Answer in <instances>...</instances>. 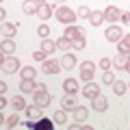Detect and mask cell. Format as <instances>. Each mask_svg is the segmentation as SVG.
<instances>
[{
  "instance_id": "6da1fadb",
  "label": "cell",
  "mask_w": 130,
  "mask_h": 130,
  "mask_svg": "<svg viewBox=\"0 0 130 130\" xmlns=\"http://www.w3.org/2000/svg\"><path fill=\"white\" fill-rule=\"evenodd\" d=\"M24 128H28V130H52V128H54V124H52L50 119H46V117H39V119L26 121Z\"/></svg>"
},
{
  "instance_id": "7a4b0ae2",
  "label": "cell",
  "mask_w": 130,
  "mask_h": 130,
  "mask_svg": "<svg viewBox=\"0 0 130 130\" xmlns=\"http://www.w3.org/2000/svg\"><path fill=\"white\" fill-rule=\"evenodd\" d=\"M0 70L5 72V74H13V72L20 70V61L15 56H2V65H0Z\"/></svg>"
},
{
  "instance_id": "3957f363",
  "label": "cell",
  "mask_w": 130,
  "mask_h": 130,
  "mask_svg": "<svg viewBox=\"0 0 130 130\" xmlns=\"http://www.w3.org/2000/svg\"><path fill=\"white\" fill-rule=\"evenodd\" d=\"M56 20L63 22V24H72L76 20V13L70 9V7H59V9H56Z\"/></svg>"
},
{
  "instance_id": "277c9868",
  "label": "cell",
  "mask_w": 130,
  "mask_h": 130,
  "mask_svg": "<svg viewBox=\"0 0 130 130\" xmlns=\"http://www.w3.org/2000/svg\"><path fill=\"white\" fill-rule=\"evenodd\" d=\"M93 74H95V65H93L91 61H85V63L80 65V78L89 83V80L93 78Z\"/></svg>"
},
{
  "instance_id": "5b68a950",
  "label": "cell",
  "mask_w": 130,
  "mask_h": 130,
  "mask_svg": "<svg viewBox=\"0 0 130 130\" xmlns=\"http://www.w3.org/2000/svg\"><path fill=\"white\" fill-rule=\"evenodd\" d=\"M61 67H63V65H61V61H56V59H46L41 70H43V74H56Z\"/></svg>"
},
{
  "instance_id": "8992f818",
  "label": "cell",
  "mask_w": 130,
  "mask_h": 130,
  "mask_svg": "<svg viewBox=\"0 0 130 130\" xmlns=\"http://www.w3.org/2000/svg\"><path fill=\"white\" fill-rule=\"evenodd\" d=\"M63 35L70 39V41H74V39H78V37H85V30H83L80 26H74V24H70V26L65 28Z\"/></svg>"
},
{
  "instance_id": "52a82bcc",
  "label": "cell",
  "mask_w": 130,
  "mask_h": 130,
  "mask_svg": "<svg viewBox=\"0 0 130 130\" xmlns=\"http://www.w3.org/2000/svg\"><path fill=\"white\" fill-rule=\"evenodd\" d=\"M35 104L41 108L50 106V93L46 91V89H41V91H35Z\"/></svg>"
},
{
  "instance_id": "ba28073f",
  "label": "cell",
  "mask_w": 130,
  "mask_h": 130,
  "mask_svg": "<svg viewBox=\"0 0 130 130\" xmlns=\"http://www.w3.org/2000/svg\"><path fill=\"white\" fill-rule=\"evenodd\" d=\"M91 106H93V111H98V113H104L108 108V100L104 95H95L91 100Z\"/></svg>"
},
{
  "instance_id": "9c48e42d",
  "label": "cell",
  "mask_w": 130,
  "mask_h": 130,
  "mask_svg": "<svg viewBox=\"0 0 130 130\" xmlns=\"http://www.w3.org/2000/svg\"><path fill=\"white\" fill-rule=\"evenodd\" d=\"M83 95H85V98H89V100H93L95 95H100V87H98V85H93L91 80H89V83L83 87Z\"/></svg>"
},
{
  "instance_id": "30bf717a",
  "label": "cell",
  "mask_w": 130,
  "mask_h": 130,
  "mask_svg": "<svg viewBox=\"0 0 130 130\" xmlns=\"http://www.w3.org/2000/svg\"><path fill=\"white\" fill-rule=\"evenodd\" d=\"M20 89H22V93H35L37 91V83H35V78H22Z\"/></svg>"
},
{
  "instance_id": "8fae6325",
  "label": "cell",
  "mask_w": 130,
  "mask_h": 130,
  "mask_svg": "<svg viewBox=\"0 0 130 130\" xmlns=\"http://www.w3.org/2000/svg\"><path fill=\"white\" fill-rule=\"evenodd\" d=\"M104 20H108V22H117V20H121V11L117 9V7H106V11H104Z\"/></svg>"
},
{
  "instance_id": "7c38bea8",
  "label": "cell",
  "mask_w": 130,
  "mask_h": 130,
  "mask_svg": "<svg viewBox=\"0 0 130 130\" xmlns=\"http://www.w3.org/2000/svg\"><path fill=\"white\" fill-rule=\"evenodd\" d=\"M104 35H106L108 41H119V39L124 37V32H121V28H119V26H108Z\"/></svg>"
},
{
  "instance_id": "4fadbf2b",
  "label": "cell",
  "mask_w": 130,
  "mask_h": 130,
  "mask_svg": "<svg viewBox=\"0 0 130 130\" xmlns=\"http://www.w3.org/2000/svg\"><path fill=\"white\" fill-rule=\"evenodd\" d=\"M63 108L65 111H76V108H78V100L74 98V93H67V95L63 98Z\"/></svg>"
},
{
  "instance_id": "5bb4252c",
  "label": "cell",
  "mask_w": 130,
  "mask_h": 130,
  "mask_svg": "<svg viewBox=\"0 0 130 130\" xmlns=\"http://www.w3.org/2000/svg\"><path fill=\"white\" fill-rule=\"evenodd\" d=\"M128 63H130V59H128V54H124V52H119V54L115 56V61H113V65H115V67H119V70H126V67H128Z\"/></svg>"
},
{
  "instance_id": "9a60e30c",
  "label": "cell",
  "mask_w": 130,
  "mask_h": 130,
  "mask_svg": "<svg viewBox=\"0 0 130 130\" xmlns=\"http://www.w3.org/2000/svg\"><path fill=\"white\" fill-rule=\"evenodd\" d=\"M61 65H63V70H72V67L76 65V56L70 54V52L63 54V56H61Z\"/></svg>"
},
{
  "instance_id": "2e32d148",
  "label": "cell",
  "mask_w": 130,
  "mask_h": 130,
  "mask_svg": "<svg viewBox=\"0 0 130 130\" xmlns=\"http://www.w3.org/2000/svg\"><path fill=\"white\" fill-rule=\"evenodd\" d=\"M22 11H24V13H37L39 5L35 2V0H24V2H22Z\"/></svg>"
},
{
  "instance_id": "e0dca14e",
  "label": "cell",
  "mask_w": 130,
  "mask_h": 130,
  "mask_svg": "<svg viewBox=\"0 0 130 130\" xmlns=\"http://www.w3.org/2000/svg\"><path fill=\"white\" fill-rule=\"evenodd\" d=\"M0 50H2V56H11V52H15V43L11 39H5L2 46H0Z\"/></svg>"
},
{
  "instance_id": "ac0fdd59",
  "label": "cell",
  "mask_w": 130,
  "mask_h": 130,
  "mask_svg": "<svg viewBox=\"0 0 130 130\" xmlns=\"http://www.w3.org/2000/svg\"><path fill=\"white\" fill-rule=\"evenodd\" d=\"M26 115L30 117V119H39L41 115V106H37V104H32V106H26Z\"/></svg>"
},
{
  "instance_id": "d6986e66",
  "label": "cell",
  "mask_w": 130,
  "mask_h": 130,
  "mask_svg": "<svg viewBox=\"0 0 130 130\" xmlns=\"http://www.w3.org/2000/svg\"><path fill=\"white\" fill-rule=\"evenodd\" d=\"M63 89H65L67 93H76V91H78V80H74V78H67V80L63 83Z\"/></svg>"
},
{
  "instance_id": "ffe728a7",
  "label": "cell",
  "mask_w": 130,
  "mask_h": 130,
  "mask_svg": "<svg viewBox=\"0 0 130 130\" xmlns=\"http://www.w3.org/2000/svg\"><path fill=\"white\" fill-rule=\"evenodd\" d=\"M89 22H91L93 26H100V24L104 22V13H100V11H91V15H89Z\"/></svg>"
},
{
  "instance_id": "44dd1931",
  "label": "cell",
  "mask_w": 130,
  "mask_h": 130,
  "mask_svg": "<svg viewBox=\"0 0 130 130\" xmlns=\"http://www.w3.org/2000/svg\"><path fill=\"white\" fill-rule=\"evenodd\" d=\"M50 13H52V7L48 5V2H46V5H39V11H37V15H39L41 20H48V18H50Z\"/></svg>"
},
{
  "instance_id": "7402d4cb",
  "label": "cell",
  "mask_w": 130,
  "mask_h": 130,
  "mask_svg": "<svg viewBox=\"0 0 130 130\" xmlns=\"http://www.w3.org/2000/svg\"><path fill=\"white\" fill-rule=\"evenodd\" d=\"M119 52H124V54L130 52V35H124V37L119 39Z\"/></svg>"
},
{
  "instance_id": "603a6c76",
  "label": "cell",
  "mask_w": 130,
  "mask_h": 130,
  "mask_svg": "<svg viewBox=\"0 0 130 130\" xmlns=\"http://www.w3.org/2000/svg\"><path fill=\"white\" fill-rule=\"evenodd\" d=\"M11 106H13L15 111H22V108H26V102H24L22 95H15V98H11Z\"/></svg>"
},
{
  "instance_id": "cb8c5ba5",
  "label": "cell",
  "mask_w": 130,
  "mask_h": 130,
  "mask_svg": "<svg viewBox=\"0 0 130 130\" xmlns=\"http://www.w3.org/2000/svg\"><path fill=\"white\" fill-rule=\"evenodd\" d=\"M15 30H18V28H15V24H2V35H5V37L7 39H11V37H13V35H15Z\"/></svg>"
},
{
  "instance_id": "d4e9b609",
  "label": "cell",
  "mask_w": 130,
  "mask_h": 130,
  "mask_svg": "<svg viewBox=\"0 0 130 130\" xmlns=\"http://www.w3.org/2000/svg\"><path fill=\"white\" fill-rule=\"evenodd\" d=\"M56 48H59V50H63V52H67L70 48H74V46H72V41H70V39H67V37L63 35V37H61L59 41H56Z\"/></svg>"
},
{
  "instance_id": "484cf974",
  "label": "cell",
  "mask_w": 130,
  "mask_h": 130,
  "mask_svg": "<svg viewBox=\"0 0 130 130\" xmlns=\"http://www.w3.org/2000/svg\"><path fill=\"white\" fill-rule=\"evenodd\" d=\"M87 115H89V111H87L85 106H78V108L74 111V119H76V121H85V119H87Z\"/></svg>"
},
{
  "instance_id": "4316f807",
  "label": "cell",
  "mask_w": 130,
  "mask_h": 130,
  "mask_svg": "<svg viewBox=\"0 0 130 130\" xmlns=\"http://www.w3.org/2000/svg\"><path fill=\"white\" fill-rule=\"evenodd\" d=\"M126 89H128V85H126V83H121V80H115V83H113V91H115L117 95H124V93H126Z\"/></svg>"
},
{
  "instance_id": "83f0119b",
  "label": "cell",
  "mask_w": 130,
  "mask_h": 130,
  "mask_svg": "<svg viewBox=\"0 0 130 130\" xmlns=\"http://www.w3.org/2000/svg\"><path fill=\"white\" fill-rule=\"evenodd\" d=\"M54 48H56V43H52L50 39H43V41H41V50L46 52V54H50V52H54Z\"/></svg>"
},
{
  "instance_id": "f1b7e54d",
  "label": "cell",
  "mask_w": 130,
  "mask_h": 130,
  "mask_svg": "<svg viewBox=\"0 0 130 130\" xmlns=\"http://www.w3.org/2000/svg\"><path fill=\"white\" fill-rule=\"evenodd\" d=\"M54 121L56 124H65V121H67V111H65V108L63 111H56L54 113Z\"/></svg>"
},
{
  "instance_id": "f546056e",
  "label": "cell",
  "mask_w": 130,
  "mask_h": 130,
  "mask_svg": "<svg viewBox=\"0 0 130 130\" xmlns=\"http://www.w3.org/2000/svg\"><path fill=\"white\" fill-rule=\"evenodd\" d=\"M37 35L41 39H48V35H50V26H48V24H41V26L37 28Z\"/></svg>"
},
{
  "instance_id": "4dcf8cb0",
  "label": "cell",
  "mask_w": 130,
  "mask_h": 130,
  "mask_svg": "<svg viewBox=\"0 0 130 130\" xmlns=\"http://www.w3.org/2000/svg\"><path fill=\"white\" fill-rule=\"evenodd\" d=\"M102 83H104V85H113V83H115V76H113L111 70H106V72L102 74Z\"/></svg>"
},
{
  "instance_id": "1f68e13d",
  "label": "cell",
  "mask_w": 130,
  "mask_h": 130,
  "mask_svg": "<svg viewBox=\"0 0 130 130\" xmlns=\"http://www.w3.org/2000/svg\"><path fill=\"white\" fill-rule=\"evenodd\" d=\"M20 74H22V78H35V70L32 67H24V70H20Z\"/></svg>"
},
{
  "instance_id": "d6a6232c",
  "label": "cell",
  "mask_w": 130,
  "mask_h": 130,
  "mask_svg": "<svg viewBox=\"0 0 130 130\" xmlns=\"http://www.w3.org/2000/svg\"><path fill=\"white\" fill-rule=\"evenodd\" d=\"M85 43H87V41H85V37H78V39H74V41H72V46H74L76 50H83Z\"/></svg>"
},
{
  "instance_id": "836d02e7",
  "label": "cell",
  "mask_w": 130,
  "mask_h": 130,
  "mask_svg": "<svg viewBox=\"0 0 130 130\" xmlns=\"http://www.w3.org/2000/svg\"><path fill=\"white\" fill-rule=\"evenodd\" d=\"M18 124H20V117L18 115H11L9 119H7V126H9V128H15Z\"/></svg>"
},
{
  "instance_id": "e575fe53",
  "label": "cell",
  "mask_w": 130,
  "mask_h": 130,
  "mask_svg": "<svg viewBox=\"0 0 130 130\" xmlns=\"http://www.w3.org/2000/svg\"><path fill=\"white\" fill-rule=\"evenodd\" d=\"M78 15L80 18H89V15H91V9H89V7H78Z\"/></svg>"
},
{
  "instance_id": "d590c367",
  "label": "cell",
  "mask_w": 130,
  "mask_h": 130,
  "mask_svg": "<svg viewBox=\"0 0 130 130\" xmlns=\"http://www.w3.org/2000/svg\"><path fill=\"white\" fill-rule=\"evenodd\" d=\"M111 59H100V67H102V70H111Z\"/></svg>"
},
{
  "instance_id": "8d00e7d4",
  "label": "cell",
  "mask_w": 130,
  "mask_h": 130,
  "mask_svg": "<svg viewBox=\"0 0 130 130\" xmlns=\"http://www.w3.org/2000/svg\"><path fill=\"white\" fill-rule=\"evenodd\" d=\"M32 59H35V61H41V63H43V61H46V52H43V50L35 52V54H32Z\"/></svg>"
},
{
  "instance_id": "74e56055",
  "label": "cell",
  "mask_w": 130,
  "mask_h": 130,
  "mask_svg": "<svg viewBox=\"0 0 130 130\" xmlns=\"http://www.w3.org/2000/svg\"><path fill=\"white\" fill-rule=\"evenodd\" d=\"M121 22H124L126 26H130V11H126V13H121Z\"/></svg>"
},
{
  "instance_id": "f35d334b",
  "label": "cell",
  "mask_w": 130,
  "mask_h": 130,
  "mask_svg": "<svg viewBox=\"0 0 130 130\" xmlns=\"http://www.w3.org/2000/svg\"><path fill=\"white\" fill-rule=\"evenodd\" d=\"M0 93H2V95L7 93V83H0Z\"/></svg>"
},
{
  "instance_id": "ab89813d",
  "label": "cell",
  "mask_w": 130,
  "mask_h": 130,
  "mask_svg": "<svg viewBox=\"0 0 130 130\" xmlns=\"http://www.w3.org/2000/svg\"><path fill=\"white\" fill-rule=\"evenodd\" d=\"M5 106H7V98L2 95V98H0V108H5Z\"/></svg>"
},
{
  "instance_id": "60d3db41",
  "label": "cell",
  "mask_w": 130,
  "mask_h": 130,
  "mask_svg": "<svg viewBox=\"0 0 130 130\" xmlns=\"http://www.w3.org/2000/svg\"><path fill=\"white\" fill-rule=\"evenodd\" d=\"M35 2H37V5H46V0H35Z\"/></svg>"
},
{
  "instance_id": "b9f144b4",
  "label": "cell",
  "mask_w": 130,
  "mask_h": 130,
  "mask_svg": "<svg viewBox=\"0 0 130 130\" xmlns=\"http://www.w3.org/2000/svg\"><path fill=\"white\" fill-rule=\"evenodd\" d=\"M126 72H128V74H130V63H128V67H126Z\"/></svg>"
},
{
  "instance_id": "7bdbcfd3",
  "label": "cell",
  "mask_w": 130,
  "mask_h": 130,
  "mask_svg": "<svg viewBox=\"0 0 130 130\" xmlns=\"http://www.w3.org/2000/svg\"><path fill=\"white\" fill-rule=\"evenodd\" d=\"M128 59H130V52H128Z\"/></svg>"
}]
</instances>
